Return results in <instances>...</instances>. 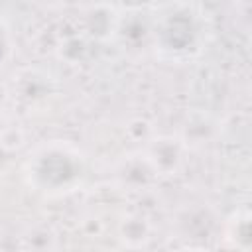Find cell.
Wrapping results in <instances>:
<instances>
[{"label":"cell","mask_w":252,"mask_h":252,"mask_svg":"<svg viewBox=\"0 0 252 252\" xmlns=\"http://www.w3.org/2000/svg\"><path fill=\"white\" fill-rule=\"evenodd\" d=\"M85 159L81 152L67 142H49L28 158L26 175L39 191L65 193L81 181Z\"/></svg>","instance_id":"obj_1"}]
</instances>
